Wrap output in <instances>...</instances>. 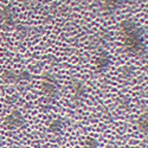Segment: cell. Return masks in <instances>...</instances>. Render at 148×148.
I'll return each instance as SVG.
<instances>
[{
    "label": "cell",
    "mask_w": 148,
    "mask_h": 148,
    "mask_svg": "<svg viewBox=\"0 0 148 148\" xmlns=\"http://www.w3.org/2000/svg\"><path fill=\"white\" fill-rule=\"evenodd\" d=\"M121 30L125 36L127 50L138 53L143 49V31L133 20H123L121 23Z\"/></svg>",
    "instance_id": "6da1fadb"
},
{
    "label": "cell",
    "mask_w": 148,
    "mask_h": 148,
    "mask_svg": "<svg viewBox=\"0 0 148 148\" xmlns=\"http://www.w3.org/2000/svg\"><path fill=\"white\" fill-rule=\"evenodd\" d=\"M4 123L5 126L8 127V128H18L20 126H23L24 123V119H23V115L14 110V112H12L10 115H7L4 120Z\"/></svg>",
    "instance_id": "7a4b0ae2"
},
{
    "label": "cell",
    "mask_w": 148,
    "mask_h": 148,
    "mask_svg": "<svg viewBox=\"0 0 148 148\" xmlns=\"http://www.w3.org/2000/svg\"><path fill=\"white\" fill-rule=\"evenodd\" d=\"M42 89H43L44 94L47 95L49 97H53L57 94V89L55 87V84L51 83V82H44L42 84Z\"/></svg>",
    "instance_id": "3957f363"
},
{
    "label": "cell",
    "mask_w": 148,
    "mask_h": 148,
    "mask_svg": "<svg viewBox=\"0 0 148 148\" xmlns=\"http://www.w3.org/2000/svg\"><path fill=\"white\" fill-rule=\"evenodd\" d=\"M147 119H148V115H147V112H146L138 120V127L143 133H147Z\"/></svg>",
    "instance_id": "277c9868"
},
{
    "label": "cell",
    "mask_w": 148,
    "mask_h": 148,
    "mask_svg": "<svg viewBox=\"0 0 148 148\" xmlns=\"http://www.w3.org/2000/svg\"><path fill=\"white\" fill-rule=\"evenodd\" d=\"M108 65H109V58L106 55H102L100 58H98V60H97L98 69H100V70H104V69L108 68Z\"/></svg>",
    "instance_id": "5b68a950"
},
{
    "label": "cell",
    "mask_w": 148,
    "mask_h": 148,
    "mask_svg": "<svg viewBox=\"0 0 148 148\" xmlns=\"http://www.w3.org/2000/svg\"><path fill=\"white\" fill-rule=\"evenodd\" d=\"M103 1H104V4L107 6L113 7V8H115V7H117V6L123 4V0H103Z\"/></svg>",
    "instance_id": "8992f818"
},
{
    "label": "cell",
    "mask_w": 148,
    "mask_h": 148,
    "mask_svg": "<svg viewBox=\"0 0 148 148\" xmlns=\"http://www.w3.org/2000/svg\"><path fill=\"white\" fill-rule=\"evenodd\" d=\"M62 128H63V122H62L60 120H55L52 122V125H51V129L53 132H59Z\"/></svg>",
    "instance_id": "52a82bcc"
},
{
    "label": "cell",
    "mask_w": 148,
    "mask_h": 148,
    "mask_svg": "<svg viewBox=\"0 0 148 148\" xmlns=\"http://www.w3.org/2000/svg\"><path fill=\"white\" fill-rule=\"evenodd\" d=\"M85 148H98V142L95 139H89Z\"/></svg>",
    "instance_id": "ba28073f"
},
{
    "label": "cell",
    "mask_w": 148,
    "mask_h": 148,
    "mask_svg": "<svg viewBox=\"0 0 148 148\" xmlns=\"http://www.w3.org/2000/svg\"><path fill=\"white\" fill-rule=\"evenodd\" d=\"M75 91H76V96L82 95V94H83V91H84L83 85H82V84H77L76 87H75Z\"/></svg>",
    "instance_id": "9c48e42d"
}]
</instances>
